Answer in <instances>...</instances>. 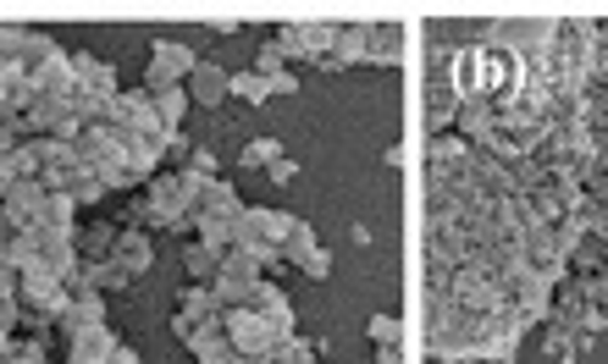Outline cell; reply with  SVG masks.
I'll list each match as a JSON object with an SVG mask.
<instances>
[{
  "instance_id": "cell-1",
  "label": "cell",
  "mask_w": 608,
  "mask_h": 364,
  "mask_svg": "<svg viewBox=\"0 0 608 364\" xmlns=\"http://www.w3.org/2000/svg\"><path fill=\"white\" fill-rule=\"evenodd\" d=\"M526 83H532L526 56H509L498 45H470L449 66V88L460 95V106H492V111H503V106L520 100V88H526Z\"/></svg>"
},
{
  "instance_id": "cell-2",
  "label": "cell",
  "mask_w": 608,
  "mask_h": 364,
  "mask_svg": "<svg viewBox=\"0 0 608 364\" xmlns=\"http://www.w3.org/2000/svg\"><path fill=\"white\" fill-rule=\"evenodd\" d=\"M211 177L200 171H155L144 182V199H139V221L160 227V232H178V227H194V205H200V189Z\"/></svg>"
},
{
  "instance_id": "cell-3",
  "label": "cell",
  "mask_w": 608,
  "mask_h": 364,
  "mask_svg": "<svg viewBox=\"0 0 608 364\" xmlns=\"http://www.w3.org/2000/svg\"><path fill=\"white\" fill-rule=\"evenodd\" d=\"M194 66H200V56H194L189 45H178V39H155L150 66H144V88H150V95H166V88H183V83L194 77Z\"/></svg>"
},
{
  "instance_id": "cell-4",
  "label": "cell",
  "mask_w": 608,
  "mask_h": 364,
  "mask_svg": "<svg viewBox=\"0 0 608 364\" xmlns=\"http://www.w3.org/2000/svg\"><path fill=\"white\" fill-rule=\"evenodd\" d=\"M222 320H227V342L243 353V359H260V353H272L277 342H283V331L260 315L254 304H243V310H222Z\"/></svg>"
},
{
  "instance_id": "cell-5",
  "label": "cell",
  "mask_w": 608,
  "mask_h": 364,
  "mask_svg": "<svg viewBox=\"0 0 608 364\" xmlns=\"http://www.w3.org/2000/svg\"><path fill=\"white\" fill-rule=\"evenodd\" d=\"M111 128L166 144V122H160V111H155V95H150V88H122L117 106H111Z\"/></svg>"
},
{
  "instance_id": "cell-6",
  "label": "cell",
  "mask_w": 608,
  "mask_h": 364,
  "mask_svg": "<svg viewBox=\"0 0 608 364\" xmlns=\"http://www.w3.org/2000/svg\"><path fill=\"white\" fill-rule=\"evenodd\" d=\"M45 210H50V189L34 177V182H17V189L0 199V227L12 232H28V227H45Z\"/></svg>"
},
{
  "instance_id": "cell-7",
  "label": "cell",
  "mask_w": 608,
  "mask_h": 364,
  "mask_svg": "<svg viewBox=\"0 0 608 364\" xmlns=\"http://www.w3.org/2000/svg\"><path fill=\"white\" fill-rule=\"evenodd\" d=\"M117 348L122 342H117L111 326H78V331H67V364H111Z\"/></svg>"
},
{
  "instance_id": "cell-8",
  "label": "cell",
  "mask_w": 608,
  "mask_h": 364,
  "mask_svg": "<svg viewBox=\"0 0 608 364\" xmlns=\"http://www.w3.org/2000/svg\"><path fill=\"white\" fill-rule=\"evenodd\" d=\"M283 259L294 265V270H305V277H315V282H326V270H332V259H326V248L315 243V232L299 221L294 227V238H288V248H283Z\"/></svg>"
},
{
  "instance_id": "cell-9",
  "label": "cell",
  "mask_w": 608,
  "mask_h": 364,
  "mask_svg": "<svg viewBox=\"0 0 608 364\" xmlns=\"http://www.w3.org/2000/svg\"><path fill=\"white\" fill-rule=\"evenodd\" d=\"M294 227H299V221H294L288 210H266V205H249V210H243V221H238V232L266 238V243H277V248H288Z\"/></svg>"
},
{
  "instance_id": "cell-10",
  "label": "cell",
  "mask_w": 608,
  "mask_h": 364,
  "mask_svg": "<svg viewBox=\"0 0 608 364\" xmlns=\"http://www.w3.org/2000/svg\"><path fill=\"white\" fill-rule=\"evenodd\" d=\"M72 77H78V88H90V95H122V88H117V66H106L90 50H72Z\"/></svg>"
},
{
  "instance_id": "cell-11",
  "label": "cell",
  "mask_w": 608,
  "mask_h": 364,
  "mask_svg": "<svg viewBox=\"0 0 608 364\" xmlns=\"http://www.w3.org/2000/svg\"><path fill=\"white\" fill-rule=\"evenodd\" d=\"M243 199L233 194V182H205V189H200V205H194V216H216V221H243Z\"/></svg>"
},
{
  "instance_id": "cell-12",
  "label": "cell",
  "mask_w": 608,
  "mask_h": 364,
  "mask_svg": "<svg viewBox=\"0 0 608 364\" xmlns=\"http://www.w3.org/2000/svg\"><path fill=\"white\" fill-rule=\"evenodd\" d=\"M183 88H189V100H200V106H222V100H233V77H227L222 66H211V61H200L194 77H189Z\"/></svg>"
},
{
  "instance_id": "cell-13",
  "label": "cell",
  "mask_w": 608,
  "mask_h": 364,
  "mask_svg": "<svg viewBox=\"0 0 608 364\" xmlns=\"http://www.w3.org/2000/svg\"><path fill=\"white\" fill-rule=\"evenodd\" d=\"M111 259L128 270V277H144V270L155 265V248H150V232H117V248Z\"/></svg>"
},
{
  "instance_id": "cell-14",
  "label": "cell",
  "mask_w": 608,
  "mask_h": 364,
  "mask_svg": "<svg viewBox=\"0 0 608 364\" xmlns=\"http://www.w3.org/2000/svg\"><path fill=\"white\" fill-rule=\"evenodd\" d=\"M254 310L266 315V320H272V326H277L283 337H294V304H288V293H283V288H277L272 277L254 288Z\"/></svg>"
},
{
  "instance_id": "cell-15",
  "label": "cell",
  "mask_w": 608,
  "mask_h": 364,
  "mask_svg": "<svg viewBox=\"0 0 608 364\" xmlns=\"http://www.w3.org/2000/svg\"><path fill=\"white\" fill-rule=\"evenodd\" d=\"M61 326H67V331H78V326H106V293H95V288H90V293H72Z\"/></svg>"
},
{
  "instance_id": "cell-16",
  "label": "cell",
  "mask_w": 608,
  "mask_h": 364,
  "mask_svg": "<svg viewBox=\"0 0 608 364\" xmlns=\"http://www.w3.org/2000/svg\"><path fill=\"white\" fill-rule=\"evenodd\" d=\"M83 282H90L95 293H122L133 277H128L117 259H83Z\"/></svg>"
},
{
  "instance_id": "cell-17",
  "label": "cell",
  "mask_w": 608,
  "mask_h": 364,
  "mask_svg": "<svg viewBox=\"0 0 608 364\" xmlns=\"http://www.w3.org/2000/svg\"><path fill=\"white\" fill-rule=\"evenodd\" d=\"M183 270H189V282H205V288H211V282L222 277V254H216V248H205V243L194 238V243L183 248Z\"/></svg>"
},
{
  "instance_id": "cell-18",
  "label": "cell",
  "mask_w": 608,
  "mask_h": 364,
  "mask_svg": "<svg viewBox=\"0 0 608 364\" xmlns=\"http://www.w3.org/2000/svg\"><path fill=\"white\" fill-rule=\"evenodd\" d=\"M194 232H200V243H205V248H216V254L238 248V221H216V216H194Z\"/></svg>"
},
{
  "instance_id": "cell-19",
  "label": "cell",
  "mask_w": 608,
  "mask_h": 364,
  "mask_svg": "<svg viewBox=\"0 0 608 364\" xmlns=\"http://www.w3.org/2000/svg\"><path fill=\"white\" fill-rule=\"evenodd\" d=\"M337 66H349V61H366L371 56V28L366 23H355V28H337Z\"/></svg>"
},
{
  "instance_id": "cell-20",
  "label": "cell",
  "mask_w": 608,
  "mask_h": 364,
  "mask_svg": "<svg viewBox=\"0 0 608 364\" xmlns=\"http://www.w3.org/2000/svg\"><path fill=\"white\" fill-rule=\"evenodd\" d=\"M189 88H166V95H155V111L166 122V133H183V117H189Z\"/></svg>"
},
{
  "instance_id": "cell-21",
  "label": "cell",
  "mask_w": 608,
  "mask_h": 364,
  "mask_svg": "<svg viewBox=\"0 0 608 364\" xmlns=\"http://www.w3.org/2000/svg\"><path fill=\"white\" fill-rule=\"evenodd\" d=\"M117 248V227H78V254L83 259H111Z\"/></svg>"
},
{
  "instance_id": "cell-22",
  "label": "cell",
  "mask_w": 608,
  "mask_h": 364,
  "mask_svg": "<svg viewBox=\"0 0 608 364\" xmlns=\"http://www.w3.org/2000/svg\"><path fill=\"white\" fill-rule=\"evenodd\" d=\"M222 277H238V282H266V270L254 265V254L238 243V248H227L222 254Z\"/></svg>"
},
{
  "instance_id": "cell-23",
  "label": "cell",
  "mask_w": 608,
  "mask_h": 364,
  "mask_svg": "<svg viewBox=\"0 0 608 364\" xmlns=\"http://www.w3.org/2000/svg\"><path fill=\"white\" fill-rule=\"evenodd\" d=\"M211 288H216V304H222V310H243V304H254V288H260V282H238V277H216Z\"/></svg>"
},
{
  "instance_id": "cell-24",
  "label": "cell",
  "mask_w": 608,
  "mask_h": 364,
  "mask_svg": "<svg viewBox=\"0 0 608 364\" xmlns=\"http://www.w3.org/2000/svg\"><path fill=\"white\" fill-rule=\"evenodd\" d=\"M233 100H249V106L277 100V95H272V77H260V72H238V77H233Z\"/></svg>"
},
{
  "instance_id": "cell-25",
  "label": "cell",
  "mask_w": 608,
  "mask_h": 364,
  "mask_svg": "<svg viewBox=\"0 0 608 364\" xmlns=\"http://www.w3.org/2000/svg\"><path fill=\"white\" fill-rule=\"evenodd\" d=\"M366 61H377V66H398L404 56H398V28H371V56Z\"/></svg>"
},
{
  "instance_id": "cell-26",
  "label": "cell",
  "mask_w": 608,
  "mask_h": 364,
  "mask_svg": "<svg viewBox=\"0 0 608 364\" xmlns=\"http://www.w3.org/2000/svg\"><path fill=\"white\" fill-rule=\"evenodd\" d=\"M178 310H194V315H222L216 288H205V282H189V288L178 293Z\"/></svg>"
},
{
  "instance_id": "cell-27",
  "label": "cell",
  "mask_w": 608,
  "mask_h": 364,
  "mask_svg": "<svg viewBox=\"0 0 608 364\" xmlns=\"http://www.w3.org/2000/svg\"><path fill=\"white\" fill-rule=\"evenodd\" d=\"M106 194H111L106 182H100L95 171H83V166H78V177H72V199H78V210H83V205H100Z\"/></svg>"
},
{
  "instance_id": "cell-28",
  "label": "cell",
  "mask_w": 608,
  "mask_h": 364,
  "mask_svg": "<svg viewBox=\"0 0 608 364\" xmlns=\"http://www.w3.org/2000/svg\"><path fill=\"white\" fill-rule=\"evenodd\" d=\"M0 364H50V359H45L39 337H12V348H7V359H0Z\"/></svg>"
},
{
  "instance_id": "cell-29",
  "label": "cell",
  "mask_w": 608,
  "mask_h": 364,
  "mask_svg": "<svg viewBox=\"0 0 608 364\" xmlns=\"http://www.w3.org/2000/svg\"><path fill=\"white\" fill-rule=\"evenodd\" d=\"M272 364H315V348H310L305 337H283V342L272 348Z\"/></svg>"
},
{
  "instance_id": "cell-30",
  "label": "cell",
  "mask_w": 608,
  "mask_h": 364,
  "mask_svg": "<svg viewBox=\"0 0 608 364\" xmlns=\"http://www.w3.org/2000/svg\"><path fill=\"white\" fill-rule=\"evenodd\" d=\"M7 171H12V182H34V177H39V155H34L28 144H17V149L7 155Z\"/></svg>"
},
{
  "instance_id": "cell-31",
  "label": "cell",
  "mask_w": 608,
  "mask_h": 364,
  "mask_svg": "<svg viewBox=\"0 0 608 364\" xmlns=\"http://www.w3.org/2000/svg\"><path fill=\"white\" fill-rule=\"evenodd\" d=\"M283 160V144L277 138H254V144H243V166H277Z\"/></svg>"
},
{
  "instance_id": "cell-32",
  "label": "cell",
  "mask_w": 608,
  "mask_h": 364,
  "mask_svg": "<svg viewBox=\"0 0 608 364\" xmlns=\"http://www.w3.org/2000/svg\"><path fill=\"white\" fill-rule=\"evenodd\" d=\"M254 72H260V77H283V72H288V50H283V45H266V50L254 56Z\"/></svg>"
},
{
  "instance_id": "cell-33",
  "label": "cell",
  "mask_w": 608,
  "mask_h": 364,
  "mask_svg": "<svg viewBox=\"0 0 608 364\" xmlns=\"http://www.w3.org/2000/svg\"><path fill=\"white\" fill-rule=\"evenodd\" d=\"M72 221H78V199H72V194H50L45 227H72Z\"/></svg>"
},
{
  "instance_id": "cell-34",
  "label": "cell",
  "mask_w": 608,
  "mask_h": 364,
  "mask_svg": "<svg viewBox=\"0 0 608 364\" xmlns=\"http://www.w3.org/2000/svg\"><path fill=\"white\" fill-rule=\"evenodd\" d=\"M366 331H371V342H377V348H393V342H398V320H393V315H371V326H366Z\"/></svg>"
},
{
  "instance_id": "cell-35",
  "label": "cell",
  "mask_w": 608,
  "mask_h": 364,
  "mask_svg": "<svg viewBox=\"0 0 608 364\" xmlns=\"http://www.w3.org/2000/svg\"><path fill=\"white\" fill-rule=\"evenodd\" d=\"M183 171H200V177H211L216 182V155H211V144H194V155H189V166Z\"/></svg>"
},
{
  "instance_id": "cell-36",
  "label": "cell",
  "mask_w": 608,
  "mask_h": 364,
  "mask_svg": "<svg viewBox=\"0 0 608 364\" xmlns=\"http://www.w3.org/2000/svg\"><path fill=\"white\" fill-rule=\"evenodd\" d=\"M200 364H243V353H238L233 342H216V348H211V353H205Z\"/></svg>"
},
{
  "instance_id": "cell-37",
  "label": "cell",
  "mask_w": 608,
  "mask_h": 364,
  "mask_svg": "<svg viewBox=\"0 0 608 364\" xmlns=\"http://www.w3.org/2000/svg\"><path fill=\"white\" fill-rule=\"evenodd\" d=\"M377 359H382V364H404V353H398V342H393V348H377Z\"/></svg>"
},
{
  "instance_id": "cell-38",
  "label": "cell",
  "mask_w": 608,
  "mask_h": 364,
  "mask_svg": "<svg viewBox=\"0 0 608 364\" xmlns=\"http://www.w3.org/2000/svg\"><path fill=\"white\" fill-rule=\"evenodd\" d=\"M111 364H139V353H133V348H128V342H122V348H117V353H111Z\"/></svg>"
},
{
  "instance_id": "cell-39",
  "label": "cell",
  "mask_w": 608,
  "mask_h": 364,
  "mask_svg": "<svg viewBox=\"0 0 608 364\" xmlns=\"http://www.w3.org/2000/svg\"><path fill=\"white\" fill-rule=\"evenodd\" d=\"M7 348H12V331H7V326H0V359H7Z\"/></svg>"
}]
</instances>
